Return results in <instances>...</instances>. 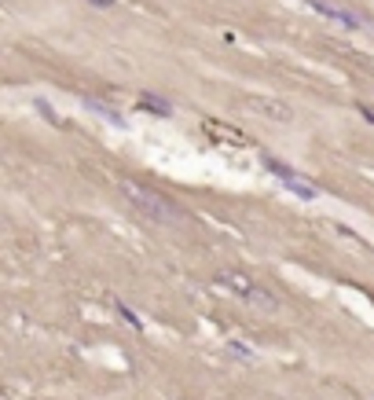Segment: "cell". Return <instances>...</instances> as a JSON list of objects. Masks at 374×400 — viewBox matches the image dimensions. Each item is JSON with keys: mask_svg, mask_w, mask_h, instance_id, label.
<instances>
[{"mask_svg": "<svg viewBox=\"0 0 374 400\" xmlns=\"http://www.w3.org/2000/svg\"><path fill=\"white\" fill-rule=\"evenodd\" d=\"M84 111H92V114L106 118L110 125H118V129H125V114H121V111H114V107H106V103H103L99 96H84Z\"/></svg>", "mask_w": 374, "mask_h": 400, "instance_id": "5b68a950", "label": "cell"}, {"mask_svg": "<svg viewBox=\"0 0 374 400\" xmlns=\"http://www.w3.org/2000/svg\"><path fill=\"white\" fill-rule=\"evenodd\" d=\"M264 165H268V170H272V173H275V177H279V180H282L286 187H290V191H294V195H301V199H316V195H319V191H316V187H312V180H304L301 173H294V170H290V165H282L279 158H272V155H264Z\"/></svg>", "mask_w": 374, "mask_h": 400, "instance_id": "3957f363", "label": "cell"}, {"mask_svg": "<svg viewBox=\"0 0 374 400\" xmlns=\"http://www.w3.org/2000/svg\"><path fill=\"white\" fill-rule=\"evenodd\" d=\"M308 8H316L323 18H330V23H338V26H345V30H360V26H367V18L352 15V11H341V8H334V4H326V0H308Z\"/></svg>", "mask_w": 374, "mask_h": 400, "instance_id": "277c9868", "label": "cell"}, {"mask_svg": "<svg viewBox=\"0 0 374 400\" xmlns=\"http://www.w3.org/2000/svg\"><path fill=\"white\" fill-rule=\"evenodd\" d=\"M88 4H96V8H114V0H88Z\"/></svg>", "mask_w": 374, "mask_h": 400, "instance_id": "52a82bcc", "label": "cell"}, {"mask_svg": "<svg viewBox=\"0 0 374 400\" xmlns=\"http://www.w3.org/2000/svg\"><path fill=\"white\" fill-rule=\"evenodd\" d=\"M360 114H363V118H367V121L374 125V107H360Z\"/></svg>", "mask_w": 374, "mask_h": 400, "instance_id": "ba28073f", "label": "cell"}, {"mask_svg": "<svg viewBox=\"0 0 374 400\" xmlns=\"http://www.w3.org/2000/svg\"><path fill=\"white\" fill-rule=\"evenodd\" d=\"M121 191H125V199L136 206L147 221H154V224H180V221H184V209L176 206L172 199L158 195L154 187H143V184H136V180H125Z\"/></svg>", "mask_w": 374, "mask_h": 400, "instance_id": "6da1fadb", "label": "cell"}, {"mask_svg": "<svg viewBox=\"0 0 374 400\" xmlns=\"http://www.w3.org/2000/svg\"><path fill=\"white\" fill-rule=\"evenodd\" d=\"M220 283H224L231 294H238L242 301H250L253 309H264V312H275V309H279V298H275V294H272L268 287L246 279L242 272H220Z\"/></svg>", "mask_w": 374, "mask_h": 400, "instance_id": "7a4b0ae2", "label": "cell"}, {"mask_svg": "<svg viewBox=\"0 0 374 400\" xmlns=\"http://www.w3.org/2000/svg\"><path fill=\"white\" fill-rule=\"evenodd\" d=\"M140 111H150V114H158V118H169V114H172V103H165L162 96H154V92H143V96H140Z\"/></svg>", "mask_w": 374, "mask_h": 400, "instance_id": "8992f818", "label": "cell"}]
</instances>
